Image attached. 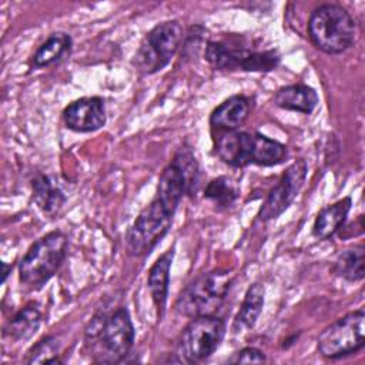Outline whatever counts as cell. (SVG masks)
I'll return each instance as SVG.
<instances>
[{
    "mask_svg": "<svg viewBox=\"0 0 365 365\" xmlns=\"http://www.w3.org/2000/svg\"><path fill=\"white\" fill-rule=\"evenodd\" d=\"M135 329L127 307L94 317L86 328L87 355L98 364L121 362L131 351Z\"/></svg>",
    "mask_w": 365,
    "mask_h": 365,
    "instance_id": "1",
    "label": "cell"
},
{
    "mask_svg": "<svg viewBox=\"0 0 365 365\" xmlns=\"http://www.w3.org/2000/svg\"><path fill=\"white\" fill-rule=\"evenodd\" d=\"M214 150L222 163L234 168L250 164L272 167L281 164L287 157V147L278 140L261 133L240 130L221 131L214 140Z\"/></svg>",
    "mask_w": 365,
    "mask_h": 365,
    "instance_id": "2",
    "label": "cell"
},
{
    "mask_svg": "<svg viewBox=\"0 0 365 365\" xmlns=\"http://www.w3.org/2000/svg\"><path fill=\"white\" fill-rule=\"evenodd\" d=\"M68 240L60 230L34 241L19 262V281L27 291L41 289L60 269L67 257Z\"/></svg>",
    "mask_w": 365,
    "mask_h": 365,
    "instance_id": "3",
    "label": "cell"
},
{
    "mask_svg": "<svg viewBox=\"0 0 365 365\" xmlns=\"http://www.w3.org/2000/svg\"><path fill=\"white\" fill-rule=\"evenodd\" d=\"M312 44L327 54H341L355 41L356 24L349 11L335 3L315 7L307 24Z\"/></svg>",
    "mask_w": 365,
    "mask_h": 365,
    "instance_id": "4",
    "label": "cell"
},
{
    "mask_svg": "<svg viewBox=\"0 0 365 365\" xmlns=\"http://www.w3.org/2000/svg\"><path fill=\"white\" fill-rule=\"evenodd\" d=\"M232 284L228 269L215 268L200 274L178 295L175 311L185 318L215 315L225 302Z\"/></svg>",
    "mask_w": 365,
    "mask_h": 365,
    "instance_id": "5",
    "label": "cell"
},
{
    "mask_svg": "<svg viewBox=\"0 0 365 365\" xmlns=\"http://www.w3.org/2000/svg\"><path fill=\"white\" fill-rule=\"evenodd\" d=\"M184 38V29L178 20H165L155 24L141 40L131 60L143 76L161 71L173 60Z\"/></svg>",
    "mask_w": 365,
    "mask_h": 365,
    "instance_id": "6",
    "label": "cell"
},
{
    "mask_svg": "<svg viewBox=\"0 0 365 365\" xmlns=\"http://www.w3.org/2000/svg\"><path fill=\"white\" fill-rule=\"evenodd\" d=\"M177 208L154 195L135 217L125 234V248L133 257L148 255L168 234Z\"/></svg>",
    "mask_w": 365,
    "mask_h": 365,
    "instance_id": "7",
    "label": "cell"
},
{
    "mask_svg": "<svg viewBox=\"0 0 365 365\" xmlns=\"http://www.w3.org/2000/svg\"><path fill=\"white\" fill-rule=\"evenodd\" d=\"M225 331V321L217 315L191 318L177 339L174 361L198 364L208 359L221 345Z\"/></svg>",
    "mask_w": 365,
    "mask_h": 365,
    "instance_id": "8",
    "label": "cell"
},
{
    "mask_svg": "<svg viewBox=\"0 0 365 365\" xmlns=\"http://www.w3.org/2000/svg\"><path fill=\"white\" fill-rule=\"evenodd\" d=\"M364 308L345 314L328 325L318 336V352L328 359H338L356 354L365 345Z\"/></svg>",
    "mask_w": 365,
    "mask_h": 365,
    "instance_id": "9",
    "label": "cell"
},
{
    "mask_svg": "<svg viewBox=\"0 0 365 365\" xmlns=\"http://www.w3.org/2000/svg\"><path fill=\"white\" fill-rule=\"evenodd\" d=\"M204 58L217 70H244V71H272L279 64L277 50L255 51L234 47L224 41H208Z\"/></svg>",
    "mask_w": 365,
    "mask_h": 365,
    "instance_id": "10",
    "label": "cell"
},
{
    "mask_svg": "<svg viewBox=\"0 0 365 365\" xmlns=\"http://www.w3.org/2000/svg\"><path fill=\"white\" fill-rule=\"evenodd\" d=\"M307 171L308 165L304 158H298L287 167L278 182L269 190L265 201L262 202L257 214L259 221L267 222L275 220L288 210L304 185Z\"/></svg>",
    "mask_w": 365,
    "mask_h": 365,
    "instance_id": "11",
    "label": "cell"
},
{
    "mask_svg": "<svg viewBox=\"0 0 365 365\" xmlns=\"http://www.w3.org/2000/svg\"><path fill=\"white\" fill-rule=\"evenodd\" d=\"M64 125L74 133H94L106 125V104L98 96L81 97L63 110Z\"/></svg>",
    "mask_w": 365,
    "mask_h": 365,
    "instance_id": "12",
    "label": "cell"
},
{
    "mask_svg": "<svg viewBox=\"0 0 365 365\" xmlns=\"http://www.w3.org/2000/svg\"><path fill=\"white\" fill-rule=\"evenodd\" d=\"M174 254H175V247H171L165 252H163L151 265L147 275V287H148L153 304L155 307L158 319H163L165 314L168 289H170V271H171Z\"/></svg>",
    "mask_w": 365,
    "mask_h": 365,
    "instance_id": "13",
    "label": "cell"
},
{
    "mask_svg": "<svg viewBox=\"0 0 365 365\" xmlns=\"http://www.w3.org/2000/svg\"><path fill=\"white\" fill-rule=\"evenodd\" d=\"M250 111V98L244 94H234L211 111L210 124L212 128L221 131L238 130L247 121Z\"/></svg>",
    "mask_w": 365,
    "mask_h": 365,
    "instance_id": "14",
    "label": "cell"
},
{
    "mask_svg": "<svg viewBox=\"0 0 365 365\" xmlns=\"http://www.w3.org/2000/svg\"><path fill=\"white\" fill-rule=\"evenodd\" d=\"M277 107L288 111H295L301 114H311L318 103L319 97L315 88L307 84H289L278 88L272 97Z\"/></svg>",
    "mask_w": 365,
    "mask_h": 365,
    "instance_id": "15",
    "label": "cell"
},
{
    "mask_svg": "<svg viewBox=\"0 0 365 365\" xmlns=\"http://www.w3.org/2000/svg\"><path fill=\"white\" fill-rule=\"evenodd\" d=\"M33 201L48 217H54L64 205L67 197L54 175L37 174L31 180Z\"/></svg>",
    "mask_w": 365,
    "mask_h": 365,
    "instance_id": "16",
    "label": "cell"
},
{
    "mask_svg": "<svg viewBox=\"0 0 365 365\" xmlns=\"http://www.w3.org/2000/svg\"><path fill=\"white\" fill-rule=\"evenodd\" d=\"M352 200L351 197L339 198L338 201L324 207L315 217L312 225V235L317 240H328L335 235L351 211Z\"/></svg>",
    "mask_w": 365,
    "mask_h": 365,
    "instance_id": "17",
    "label": "cell"
},
{
    "mask_svg": "<svg viewBox=\"0 0 365 365\" xmlns=\"http://www.w3.org/2000/svg\"><path fill=\"white\" fill-rule=\"evenodd\" d=\"M41 319L43 314L38 304L30 302L19 309L14 317L7 321L3 329V336L16 342L27 341L38 331Z\"/></svg>",
    "mask_w": 365,
    "mask_h": 365,
    "instance_id": "18",
    "label": "cell"
},
{
    "mask_svg": "<svg viewBox=\"0 0 365 365\" xmlns=\"http://www.w3.org/2000/svg\"><path fill=\"white\" fill-rule=\"evenodd\" d=\"M265 299V288L261 282H254L245 291L240 311L237 312L231 331L234 334H242L252 329L262 312Z\"/></svg>",
    "mask_w": 365,
    "mask_h": 365,
    "instance_id": "19",
    "label": "cell"
},
{
    "mask_svg": "<svg viewBox=\"0 0 365 365\" xmlns=\"http://www.w3.org/2000/svg\"><path fill=\"white\" fill-rule=\"evenodd\" d=\"M73 47V38L64 31L51 33L46 41L40 44L31 57V64L36 68L48 67L61 61L67 54H70Z\"/></svg>",
    "mask_w": 365,
    "mask_h": 365,
    "instance_id": "20",
    "label": "cell"
},
{
    "mask_svg": "<svg viewBox=\"0 0 365 365\" xmlns=\"http://www.w3.org/2000/svg\"><path fill=\"white\" fill-rule=\"evenodd\" d=\"M334 272L348 282H358L365 275V245L355 244L341 251L334 262Z\"/></svg>",
    "mask_w": 365,
    "mask_h": 365,
    "instance_id": "21",
    "label": "cell"
},
{
    "mask_svg": "<svg viewBox=\"0 0 365 365\" xmlns=\"http://www.w3.org/2000/svg\"><path fill=\"white\" fill-rule=\"evenodd\" d=\"M240 197L238 184L227 175H220L210 180L204 188V198L211 201L218 208L231 207Z\"/></svg>",
    "mask_w": 365,
    "mask_h": 365,
    "instance_id": "22",
    "label": "cell"
},
{
    "mask_svg": "<svg viewBox=\"0 0 365 365\" xmlns=\"http://www.w3.org/2000/svg\"><path fill=\"white\" fill-rule=\"evenodd\" d=\"M173 158L177 160V163L181 165L188 182V194L192 195L197 191V187L200 182V165L194 155L192 148L184 144L182 147L178 148V151Z\"/></svg>",
    "mask_w": 365,
    "mask_h": 365,
    "instance_id": "23",
    "label": "cell"
},
{
    "mask_svg": "<svg viewBox=\"0 0 365 365\" xmlns=\"http://www.w3.org/2000/svg\"><path fill=\"white\" fill-rule=\"evenodd\" d=\"M27 364H61L57 355V341L54 336L47 335L41 338L27 352Z\"/></svg>",
    "mask_w": 365,
    "mask_h": 365,
    "instance_id": "24",
    "label": "cell"
},
{
    "mask_svg": "<svg viewBox=\"0 0 365 365\" xmlns=\"http://www.w3.org/2000/svg\"><path fill=\"white\" fill-rule=\"evenodd\" d=\"M230 364H264L267 362L265 354L255 346H245L235 352L230 359Z\"/></svg>",
    "mask_w": 365,
    "mask_h": 365,
    "instance_id": "25",
    "label": "cell"
},
{
    "mask_svg": "<svg viewBox=\"0 0 365 365\" xmlns=\"http://www.w3.org/2000/svg\"><path fill=\"white\" fill-rule=\"evenodd\" d=\"M1 268H3V278H1V282L4 284L6 282V279H7V277H9V274L11 272V265H7L6 262H1Z\"/></svg>",
    "mask_w": 365,
    "mask_h": 365,
    "instance_id": "26",
    "label": "cell"
}]
</instances>
